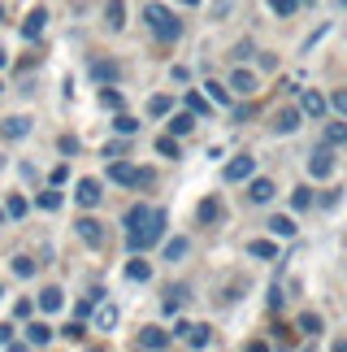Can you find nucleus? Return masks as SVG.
I'll list each match as a JSON object with an SVG mask.
<instances>
[{"mask_svg":"<svg viewBox=\"0 0 347 352\" xmlns=\"http://www.w3.org/2000/svg\"><path fill=\"white\" fill-rule=\"evenodd\" d=\"M31 314H35V305H31V300H18V305H13V318H18V322H26Z\"/></svg>","mask_w":347,"mask_h":352,"instance_id":"42","label":"nucleus"},{"mask_svg":"<svg viewBox=\"0 0 347 352\" xmlns=\"http://www.w3.org/2000/svg\"><path fill=\"white\" fill-rule=\"evenodd\" d=\"M248 256H256V261H274V256H278V243L274 239H252L248 243Z\"/></svg>","mask_w":347,"mask_h":352,"instance_id":"22","label":"nucleus"},{"mask_svg":"<svg viewBox=\"0 0 347 352\" xmlns=\"http://www.w3.org/2000/svg\"><path fill=\"white\" fill-rule=\"evenodd\" d=\"M270 231H274V235H296V226H291L287 213H278V218H270Z\"/></svg>","mask_w":347,"mask_h":352,"instance_id":"37","label":"nucleus"},{"mask_svg":"<svg viewBox=\"0 0 347 352\" xmlns=\"http://www.w3.org/2000/svg\"><path fill=\"white\" fill-rule=\"evenodd\" d=\"M300 5H313V0H300Z\"/></svg>","mask_w":347,"mask_h":352,"instance_id":"50","label":"nucleus"},{"mask_svg":"<svg viewBox=\"0 0 347 352\" xmlns=\"http://www.w3.org/2000/svg\"><path fill=\"white\" fill-rule=\"evenodd\" d=\"M35 205L44 209V213H57V209H61V192H57V183H52L48 192H39V200H35Z\"/></svg>","mask_w":347,"mask_h":352,"instance_id":"26","label":"nucleus"},{"mask_svg":"<svg viewBox=\"0 0 347 352\" xmlns=\"http://www.w3.org/2000/svg\"><path fill=\"white\" fill-rule=\"evenodd\" d=\"M13 344V327H9V322H0V348H9Z\"/></svg>","mask_w":347,"mask_h":352,"instance_id":"45","label":"nucleus"},{"mask_svg":"<svg viewBox=\"0 0 347 352\" xmlns=\"http://www.w3.org/2000/svg\"><path fill=\"white\" fill-rule=\"evenodd\" d=\"M0 135H5V140H22V135H31V118H5V122H0Z\"/></svg>","mask_w":347,"mask_h":352,"instance_id":"19","label":"nucleus"},{"mask_svg":"<svg viewBox=\"0 0 347 352\" xmlns=\"http://www.w3.org/2000/svg\"><path fill=\"white\" fill-rule=\"evenodd\" d=\"M104 26L109 31H122L126 26V0H104Z\"/></svg>","mask_w":347,"mask_h":352,"instance_id":"12","label":"nucleus"},{"mask_svg":"<svg viewBox=\"0 0 347 352\" xmlns=\"http://www.w3.org/2000/svg\"><path fill=\"white\" fill-rule=\"evenodd\" d=\"M187 109H191L195 118H204V113H213V100L200 96V91H187Z\"/></svg>","mask_w":347,"mask_h":352,"instance_id":"28","label":"nucleus"},{"mask_svg":"<svg viewBox=\"0 0 347 352\" xmlns=\"http://www.w3.org/2000/svg\"><path fill=\"white\" fill-rule=\"evenodd\" d=\"M195 222H200V226L222 222V200H217V196H204V200H200V209H195Z\"/></svg>","mask_w":347,"mask_h":352,"instance_id":"10","label":"nucleus"},{"mask_svg":"<svg viewBox=\"0 0 347 352\" xmlns=\"http://www.w3.org/2000/svg\"><path fill=\"white\" fill-rule=\"evenodd\" d=\"M230 91L235 96H252V91H256V74L252 70H230Z\"/></svg>","mask_w":347,"mask_h":352,"instance_id":"13","label":"nucleus"},{"mask_svg":"<svg viewBox=\"0 0 347 352\" xmlns=\"http://www.w3.org/2000/svg\"><path fill=\"white\" fill-rule=\"evenodd\" d=\"M300 335L317 340V335H322V318H317V314H300Z\"/></svg>","mask_w":347,"mask_h":352,"instance_id":"32","label":"nucleus"},{"mask_svg":"<svg viewBox=\"0 0 347 352\" xmlns=\"http://www.w3.org/2000/svg\"><path fill=\"white\" fill-rule=\"evenodd\" d=\"M65 335H70V340H83L87 327H83V322H70V327H65Z\"/></svg>","mask_w":347,"mask_h":352,"instance_id":"44","label":"nucleus"},{"mask_svg":"<svg viewBox=\"0 0 347 352\" xmlns=\"http://www.w3.org/2000/svg\"><path fill=\"white\" fill-rule=\"evenodd\" d=\"M248 200H252V205H270V200H274V183L270 179H252Z\"/></svg>","mask_w":347,"mask_h":352,"instance_id":"20","label":"nucleus"},{"mask_svg":"<svg viewBox=\"0 0 347 352\" xmlns=\"http://www.w3.org/2000/svg\"><path fill=\"white\" fill-rule=\"evenodd\" d=\"M0 91H5V83H0Z\"/></svg>","mask_w":347,"mask_h":352,"instance_id":"52","label":"nucleus"},{"mask_svg":"<svg viewBox=\"0 0 347 352\" xmlns=\"http://www.w3.org/2000/svg\"><path fill=\"white\" fill-rule=\"evenodd\" d=\"M44 22H48V13L44 9H31V13H26V22H22V39H39V35H44Z\"/></svg>","mask_w":347,"mask_h":352,"instance_id":"15","label":"nucleus"},{"mask_svg":"<svg viewBox=\"0 0 347 352\" xmlns=\"http://www.w3.org/2000/svg\"><path fill=\"white\" fill-rule=\"evenodd\" d=\"M61 305H65V292H61V287H44V292H39V305H35V309H44V314H57Z\"/></svg>","mask_w":347,"mask_h":352,"instance_id":"21","label":"nucleus"},{"mask_svg":"<svg viewBox=\"0 0 347 352\" xmlns=\"http://www.w3.org/2000/svg\"><path fill=\"white\" fill-rule=\"evenodd\" d=\"M26 344H31V348H48L52 344V327H48V322H31V327H26Z\"/></svg>","mask_w":347,"mask_h":352,"instance_id":"18","label":"nucleus"},{"mask_svg":"<svg viewBox=\"0 0 347 352\" xmlns=\"http://www.w3.org/2000/svg\"><path fill=\"white\" fill-rule=\"evenodd\" d=\"M148 113H152V118L174 113V100H169V96H152V100H148Z\"/></svg>","mask_w":347,"mask_h":352,"instance_id":"36","label":"nucleus"},{"mask_svg":"<svg viewBox=\"0 0 347 352\" xmlns=\"http://www.w3.org/2000/svg\"><path fill=\"white\" fill-rule=\"evenodd\" d=\"M65 179H70V166H57V170H52V183H57V187H61Z\"/></svg>","mask_w":347,"mask_h":352,"instance_id":"47","label":"nucleus"},{"mask_svg":"<svg viewBox=\"0 0 347 352\" xmlns=\"http://www.w3.org/2000/svg\"><path fill=\"white\" fill-rule=\"evenodd\" d=\"M300 122H304L300 109H283V113L274 118V135H291V131H300Z\"/></svg>","mask_w":347,"mask_h":352,"instance_id":"17","label":"nucleus"},{"mask_svg":"<svg viewBox=\"0 0 347 352\" xmlns=\"http://www.w3.org/2000/svg\"><path fill=\"white\" fill-rule=\"evenodd\" d=\"M87 78H91V83H117V78H122V65H117L113 57H91L87 61Z\"/></svg>","mask_w":347,"mask_h":352,"instance_id":"4","label":"nucleus"},{"mask_svg":"<svg viewBox=\"0 0 347 352\" xmlns=\"http://www.w3.org/2000/svg\"><path fill=\"white\" fill-rule=\"evenodd\" d=\"M330 109V100L322 96V91H304V96H300V113L304 118H322Z\"/></svg>","mask_w":347,"mask_h":352,"instance_id":"9","label":"nucleus"},{"mask_svg":"<svg viewBox=\"0 0 347 352\" xmlns=\"http://www.w3.org/2000/svg\"><path fill=\"white\" fill-rule=\"evenodd\" d=\"M317 205V196H313V187H296V192H291V209H313Z\"/></svg>","mask_w":347,"mask_h":352,"instance_id":"25","label":"nucleus"},{"mask_svg":"<svg viewBox=\"0 0 347 352\" xmlns=\"http://www.w3.org/2000/svg\"><path fill=\"white\" fill-rule=\"evenodd\" d=\"M230 57H235V61H248V57H252V44H248V39H243V44H235Z\"/></svg>","mask_w":347,"mask_h":352,"instance_id":"43","label":"nucleus"},{"mask_svg":"<svg viewBox=\"0 0 347 352\" xmlns=\"http://www.w3.org/2000/svg\"><path fill=\"white\" fill-rule=\"evenodd\" d=\"M187 248H191V239H182V235H178V239H169V243H165V261H182Z\"/></svg>","mask_w":347,"mask_h":352,"instance_id":"30","label":"nucleus"},{"mask_svg":"<svg viewBox=\"0 0 347 352\" xmlns=\"http://www.w3.org/2000/svg\"><path fill=\"white\" fill-rule=\"evenodd\" d=\"M74 226H78V239L91 243V248H100V243H104V222L100 218H78Z\"/></svg>","mask_w":347,"mask_h":352,"instance_id":"8","label":"nucleus"},{"mask_svg":"<svg viewBox=\"0 0 347 352\" xmlns=\"http://www.w3.org/2000/svg\"><path fill=\"white\" fill-rule=\"evenodd\" d=\"M182 300H187V287H182V283H174V287L165 292V300H161V314H178Z\"/></svg>","mask_w":347,"mask_h":352,"instance_id":"23","label":"nucleus"},{"mask_svg":"<svg viewBox=\"0 0 347 352\" xmlns=\"http://www.w3.org/2000/svg\"><path fill=\"white\" fill-rule=\"evenodd\" d=\"M270 9L278 13V18H291V13L300 9V0H270Z\"/></svg>","mask_w":347,"mask_h":352,"instance_id":"40","label":"nucleus"},{"mask_svg":"<svg viewBox=\"0 0 347 352\" xmlns=\"http://www.w3.org/2000/svg\"><path fill=\"white\" fill-rule=\"evenodd\" d=\"M309 174L313 179H330V174H335V153H330V144H322V148L309 153Z\"/></svg>","mask_w":347,"mask_h":352,"instance_id":"5","label":"nucleus"},{"mask_svg":"<svg viewBox=\"0 0 347 352\" xmlns=\"http://www.w3.org/2000/svg\"><path fill=\"white\" fill-rule=\"evenodd\" d=\"M143 18H148V26H152V35L161 39V44H174V39L182 35V22L174 18V13H169L165 5H156V0H152L148 9H143Z\"/></svg>","mask_w":347,"mask_h":352,"instance_id":"2","label":"nucleus"},{"mask_svg":"<svg viewBox=\"0 0 347 352\" xmlns=\"http://www.w3.org/2000/svg\"><path fill=\"white\" fill-rule=\"evenodd\" d=\"M109 179L113 183H122V187H152V179H156V174L148 170V166H130V161H113V166H109Z\"/></svg>","mask_w":347,"mask_h":352,"instance_id":"3","label":"nucleus"},{"mask_svg":"<svg viewBox=\"0 0 347 352\" xmlns=\"http://www.w3.org/2000/svg\"><path fill=\"white\" fill-rule=\"evenodd\" d=\"M187 5H200V0H187Z\"/></svg>","mask_w":347,"mask_h":352,"instance_id":"51","label":"nucleus"},{"mask_svg":"<svg viewBox=\"0 0 347 352\" xmlns=\"http://www.w3.org/2000/svg\"><path fill=\"white\" fill-rule=\"evenodd\" d=\"M26 209H31V205H26L22 196H9L5 200V213H9V218H26Z\"/></svg>","mask_w":347,"mask_h":352,"instance_id":"38","label":"nucleus"},{"mask_svg":"<svg viewBox=\"0 0 347 352\" xmlns=\"http://www.w3.org/2000/svg\"><path fill=\"white\" fill-rule=\"evenodd\" d=\"M178 340H182L187 348H208L213 327H204V322H182V327H178Z\"/></svg>","mask_w":347,"mask_h":352,"instance_id":"6","label":"nucleus"},{"mask_svg":"<svg viewBox=\"0 0 347 352\" xmlns=\"http://www.w3.org/2000/svg\"><path fill=\"white\" fill-rule=\"evenodd\" d=\"M222 174H226V183H243V179H252V174H256V157H248V153L235 157Z\"/></svg>","mask_w":347,"mask_h":352,"instance_id":"7","label":"nucleus"},{"mask_svg":"<svg viewBox=\"0 0 347 352\" xmlns=\"http://www.w3.org/2000/svg\"><path fill=\"white\" fill-rule=\"evenodd\" d=\"M91 327H96V331H113V327H117V305L91 309Z\"/></svg>","mask_w":347,"mask_h":352,"instance_id":"16","label":"nucleus"},{"mask_svg":"<svg viewBox=\"0 0 347 352\" xmlns=\"http://www.w3.org/2000/svg\"><path fill=\"white\" fill-rule=\"evenodd\" d=\"M161 235H165V209H152V205L126 209V248L130 252H143L152 243H161Z\"/></svg>","mask_w":347,"mask_h":352,"instance_id":"1","label":"nucleus"},{"mask_svg":"<svg viewBox=\"0 0 347 352\" xmlns=\"http://www.w3.org/2000/svg\"><path fill=\"white\" fill-rule=\"evenodd\" d=\"M156 153H161V157H178V135H161V140H156Z\"/></svg>","mask_w":347,"mask_h":352,"instance_id":"35","label":"nucleus"},{"mask_svg":"<svg viewBox=\"0 0 347 352\" xmlns=\"http://www.w3.org/2000/svg\"><path fill=\"white\" fill-rule=\"evenodd\" d=\"M208 87V100L213 104H230V91H226V83H204Z\"/></svg>","mask_w":347,"mask_h":352,"instance_id":"39","label":"nucleus"},{"mask_svg":"<svg viewBox=\"0 0 347 352\" xmlns=\"http://www.w3.org/2000/svg\"><path fill=\"white\" fill-rule=\"evenodd\" d=\"M0 22H5V5H0Z\"/></svg>","mask_w":347,"mask_h":352,"instance_id":"49","label":"nucleus"},{"mask_svg":"<svg viewBox=\"0 0 347 352\" xmlns=\"http://www.w3.org/2000/svg\"><path fill=\"white\" fill-rule=\"evenodd\" d=\"M9 265H13V274H18V278H35V270H39V261H31V256H22V252L13 256Z\"/></svg>","mask_w":347,"mask_h":352,"instance_id":"27","label":"nucleus"},{"mask_svg":"<svg viewBox=\"0 0 347 352\" xmlns=\"http://www.w3.org/2000/svg\"><path fill=\"white\" fill-rule=\"evenodd\" d=\"M126 278H130V283H148V278H152V265L135 256V261H126Z\"/></svg>","mask_w":347,"mask_h":352,"instance_id":"24","label":"nucleus"},{"mask_svg":"<svg viewBox=\"0 0 347 352\" xmlns=\"http://www.w3.org/2000/svg\"><path fill=\"white\" fill-rule=\"evenodd\" d=\"M113 131H117V135H126V140H130V135H139V122L130 118V113H117V118H113Z\"/></svg>","mask_w":347,"mask_h":352,"instance_id":"31","label":"nucleus"},{"mask_svg":"<svg viewBox=\"0 0 347 352\" xmlns=\"http://www.w3.org/2000/svg\"><path fill=\"white\" fill-rule=\"evenodd\" d=\"M61 153H78V140H74V135H61Z\"/></svg>","mask_w":347,"mask_h":352,"instance_id":"46","label":"nucleus"},{"mask_svg":"<svg viewBox=\"0 0 347 352\" xmlns=\"http://www.w3.org/2000/svg\"><path fill=\"white\" fill-rule=\"evenodd\" d=\"M100 183L96 179H83V183H78V192H74V200H78V205H83V209H96L100 205Z\"/></svg>","mask_w":347,"mask_h":352,"instance_id":"11","label":"nucleus"},{"mask_svg":"<svg viewBox=\"0 0 347 352\" xmlns=\"http://www.w3.org/2000/svg\"><path fill=\"white\" fill-rule=\"evenodd\" d=\"M191 126H195V113H191V109H187V113H174V118H169V135H187Z\"/></svg>","mask_w":347,"mask_h":352,"instance_id":"29","label":"nucleus"},{"mask_svg":"<svg viewBox=\"0 0 347 352\" xmlns=\"http://www.w3.org/2000/svg\"><path fill=\"white\" fill-rule=\"evenodd\" d=\"M326 144H330V148L347 144V122H330V126H326Z\"/></svg>","mask_w":347,"mask_h":352,"instance_id":"33","label":"nucleus"},{"mask_svg":"<svg viewBox=\"0 0 347 352\" xmlns=\"http://www.w3.org/2000/svg\"><path fill=\"white\" fill-rule=\"evenodd\" d=\"M5 218H9V213H5V209H0V226H5Z\"/></svg>","mask_w":347,"mask_h":352,"instance_id":"48","label":"nucleus"},{"mask_svg":"<svg viewBox=\"0 0 347 352\" xmlns=\"http://www.w3.org/2000/svg\"><path fill=\"white\" fill-rule=\"evenodd\" d=\"M100 104H104V109H122V91H117L113 83H104V91H100Z\"/></svg>","mask_w":347,"mask_h":352,"instance_id":"34","label":"nucleus"},{"mask_svg":"<svg viewBox=\"0 0 347 352\" xmlns=\"http://www.w3.org/2000/svg\"><path fill=\"white\" fill-rule=\"evenodd\" d=\"M169 340H174V335L161 331V327H143L139 331V348H169Z\"/></svg>","mask_w":347,"mask_h":352,"instance_id":"14","label":"nucleus"},{"mask_svg":"<svg viewBox=\"0 0 347 352\" xmlns=\"http://www.w3.org/2000/svg\"><path fill=\"white\" fill-rule=\"evenodd\" d=\"M330 109H335V113H347V87H339L335 96H330Z\"/></svg>","mask_w":347,"mask_h":352,"instance_id":"41","label":"nucleus"}]
</instances>
